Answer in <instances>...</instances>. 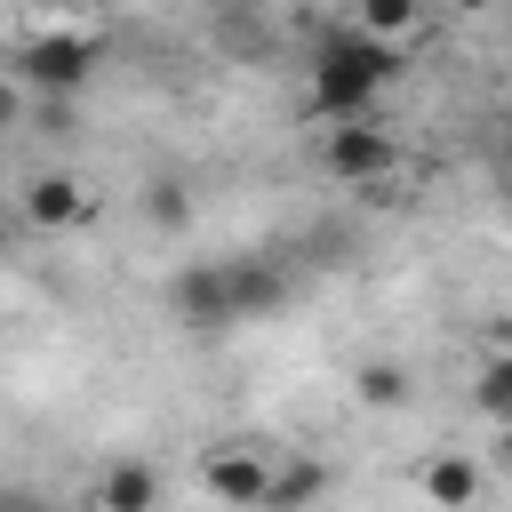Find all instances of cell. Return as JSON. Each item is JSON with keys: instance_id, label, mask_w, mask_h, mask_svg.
<instances>
[{"instance_id": "cell-18", "label": "cell", "mask_w": 512, "mask_h": 512, "mask_svg": "<svg viewBox=\"0 0 512 512\" xmlns=\"http://www.w3.org/2000/svg\"><path fill=\"white\" fill-rule=\"evenodd\" d=\"M448 8H464V16H480V8H488V0H448Z\"/></svg>"}, {"instance_id": "cell-19", "label": "cell", "mask_w": 512, "mask_h": 512, "mask_svg": "<svg viewBox=\"0 0 512 512\" xmlns=\"http://www.w3.org/2000/svg\"><path fill=\"white\" fill-rule=\"evenodd\" d=\"M0 264H8V232H0Z\"/></svg>"}, {"instance_id": "cell-7", "label": "cell", "mask_w": 512, "mask_h": 512, "mask_svg": "<svg viewBox=\"0 0 512 512\" xmlns=\"http://www.w3.org/2000/svg\"><path fill=\"white\" fill-rule=\"evenodd\" d=\"M24 216H32V224H48V232H56V224H80V216H88V184H80V176H64V168H48V176H32V184H24Z\"/></svg>"}, {"instance_id": "cell-10", "label": "cell", "mask_w": 512, "mask_h": 512, "mask_svg": "<svg viewBox=\"0 0 512 512\" xmlns=\"http://www.w3.org/2000/svg\"><path fill=\"white\" fill-rule=\"evenodd\" d=\"M96 504H104V512H160V472L128 456V464L104 472V496H96Z\"/></svg>"}, {"instance_id": "cell-4", "label": "cell", "mask_w": 512, "mask_h": 512, "mask_svg": "<svg viewBox=\"0 0 512 512\" xmlns=\"http://www.w3.org/2000/svg\"><path fill=\"white\" fill-rule=\"evenodd\" d=\"M168 304H176V320H184V328H200V336H216V328H240L224 264H184V272L168 280Z\"/></svg>"}, {"instance_id": "cell-17", "label": "cell", "mask_w": 512, "mask_h": 512, "mask_svg": "<svg viewBox=\"0 0 512 512\" xmlns=\"http://www.w3.org/2000/svg\"><path fill=\"white\" fill-rule=\"evenodd\" d=\"M8 128H16V96L0 88V136H8Z\"/></svg>"}, {"instance_id": "cell-11", "label": "cell", "mask_w": 512, "mask_h": 512, "mask_svg": "<svg viewBox=\"0 0 512 512\" xmlns=\"http://www.w3.org/2000/svg\"><path fill=\"white\" fill-rule=\"evenodd\" d=\"M352 400H360V408H408V368H392V360H360Z\"/></svg>"}, {"instance_id": "cell-14", "label": "cell", "mask_w": 512, "mask_h": 512, "mask_svg": "<svg viewBox=\"0 0 512 512\" xmlns=\"http://www.w3.org/2000/svg\"><path fill=\"white\" fill-rule=\"evenodd\" d=\"M416 16H424V0H360V32H376V40L408 32Z\"/></svg>"}, {"instance_id": "cell-15", "label": "cell", "mask_w": 512, "mask_h": 512, "mask_svg": "<svg viewBox=\"0 0 512 512\" xmlns=\"http://www.w3.org/2000/svg\"><path fill=\"white\" fill-rule=\"evenodd\" d=\"M496 464H504V472H512V416H504V424H496Z\"/></svg>"}, {"instance_id": "cell-9", "label": "cell", "mask_w": 512, "mask_h": 512, "mask_svg": "<svg viewBox=\"0 0 512 512\" xmlns=\"http://www.w3.org/2000/svg\"><path fill=\"white\" fill-rule=\"evenodd\" d=\"M424 496H432L440 512H472V496H480V464H472V456H432V464H424Z\"/></svg>"}, {"instance_id": "cell-20", "label": "cell", "mask_w": 512, "mask_h": 512, "mask_svg": "<svg viewBox=\"0 0 512 512\" xmlns=\"http://www.w3.org/2000/svg\"><path fill=\"white\" fill-rule=\"evenodd\" d=\"M504 160H512V136H504Z\"/></svg>"}, {"instance_id": "cell-21", "label": "cell", "mask_w": 512, "mask_h": 512, "mask_svg": "<svg viewBox=\"0 0 512 512\" xmlns=\"http://www.w3.org/2000/svg\"><path fill=\"white\" fill-rule=\"evenodd\" d=\"M504 176H512V160H504Z\"/></svg>"}, {"instance_id": "cell-6", "label": "cell", "mask_w": 512, "mask_h": 512, "mask_svg": "<svg viewBox=\"0 0 512 512\" xmlns=\"http://www.w3.org/2000/svg\"><path fill=\"white\" fill-rule=\"evenodd\" d=\"M224 280H232V312H240V320H264V312L288 304V272H280L272 256H232Z\"/></svg>"}, {"instance_id": "cell-16", "label": "cell", "mask_w": 512, "mask_h": 512, "mask_svg": "<svg viewBox=\"0 0 512 512\" xmlns=\"http://www.w3.org/2000/svg\"><path fill=\"white\" fill-rule=\"evenodd\" d=\"M0 512H48L40 496H0Z\"/></svg>"}, {"instance_id": "cell-5", "label": "cell", "mask_w": 512, "mask_h": 512, "mask_svg": "<svg viewBox=\"0 0 512 512\" xmlns=\"http://www.w3.org/2000/svg\"><path fill=\"white\" fill-rule=\"evenodd\" d=\"M200 480H208V496H216V504H232V512H264V488H272V456L232 440V448H208Z\"/></svg>"}, {"instance_id": "cell-13", "label": "cell", "mask_w": 512, "mask_h": 512, "mask_svg": "<svg viewBox=\"0 0 512 512\" xmlns=\"http://www.w3.org/2000/svg\"><path fill=\"white\" fill-rule=\"evenodd\" d=\"M472 400H480V416H512V352H496L488 368H480V384H472Z\"/></svg>"}, {"instance_id": "cell-3", "label": "cell", "mask_w": 512, "mask_h": 512, "mask_svg": "<svg viewBox=\"0 0 512 512\" xmlns=\"http://www.w3.org/2000/svg\"><path fill=\"white\" fill-rule=\"evenodd\" d=\"M320 168H328L336 184H384V176L400 168V144H392L384 128H328V136H320Z\"/></svg>"}, {"instance_id": "cell-2", "label": "cell", "mask_w": 512, "mask_h": 512, "mask_svg": "<svg viewBox=\"0 0 512 512\" xmlns=\"http://www.w3.org/2000/svg\"><path fill=\"white\" fill-rule=\"evenodd\" d=\"M16 72H24L40 96H80L88 72H96V40H80V32H48V40H32V48L16 56Z\"/></svg>"}, {"instance_id": "cell-1", "label": "cell", "mask_w": 512, "mask_h": 512, "mask_svg": "<svg viewBox=\"0 0 512 512\" xmlns=\"http://www.w3.org/2000/svg\"><path fill=\"white\" fill-rule=\"evenodd\" d=\"M392 72H400L392 40H376V32H328L320 56H312V112L320 120H360L384 96Z\"/></svg>"}, {"instance_id": "cell-8", "label": "cell", "mask_w": 512, "mask_h": 512, "mask_svg": "<svg viewBox=\"0 0 512 512\" xmlns=\"http://www.w3.org/2000/svg\"><path fill=\"white\" fill-rule=\"evenodd\" d=\"M328 464L320 456H288V464H272V488H264V512H304V504H320L328 496Z\"/></svg>"}, {"instance_id": "cell-22", "label": "cell", "mask_w": 512, "mask_h": 512, "mask_svg": "<svg viewBox=\"0 0 512 512\" xmlns=\"http://www.w3.org/2000/svg\"><path fill=\"white\" fill-rule=\"evenodd\" d=\"M96 512H104V504H96Z\"/></svg>"}, {"instance_id": "cell-12", "label": "cell", "mask_w": 512, "mask_h": 512, "mask_svg": "<svg viewBox=\"0 0 512 512\" xmlns=\"http://www.w3.org/2000/svg\"><path fill=\"white\" fill-rule=\"evenodd\" d=\"M144 216H152L160 232H184V224H192V184H184V176H152V184H144Z\"/></svg>"}]
</instances>
